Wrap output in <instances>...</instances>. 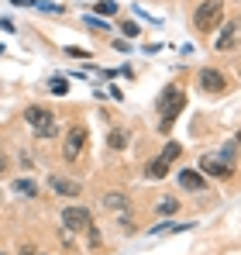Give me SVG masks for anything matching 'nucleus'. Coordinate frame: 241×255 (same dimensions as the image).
Instances as JSON below:
<instances>
[{"instance_id": "f257e3e1", "label": "nucleus", "mask_w": 241, "mask_h": 255, "mask_svg": "<svg viewBox=\"0 0 241 255\" xmlns=\"http://www.w3.org/2000/svg\"><path fill=\"white\" fill-rule=\"evenodd\" d=\"M155 107L162 111V131H169L172 121L179 118V111L186 107V93H183L179 86H165L159 93V100H155Z\"/></svg>"}, {"instance_id": "f03ea898", "label": "nucleus", "mask_w": 241, "mask_h": 255, "mask_svg": "<svg viewBox=\"0 0 241 255\" xmlns=\"http://www.w3.org/2000/svg\"><path fill=\"white\" fill-rule=\"evenodd\" d=\"M221 17H224V0H207V3L197 7V14H193V28L203 31V35H210L221 24Z\"/></svg>"}, {"instance_id": "7ed1b4c3", "label": "nucleus", "mask_w": 241, "mask_h": 255, "mask_svg": "<svg viewBox=\"0 0 241 255\" xmlns=\"http://www.w3.org/2000/svg\"><path fill=\"white\" fill-rule=\"evenodd\" d=\"M24 121L35 128L38 138H55V114L45 111V107H28L24 111Z\"/></svg>"}, {"instance_id": "20e7f679", "label": "nucleus", "mask_w": 241, "mask_h": 255, "mask_svg": "<svg viewBox=\"0 0 241 255\" xmlns=\"http://www.w3.org/2000/svg\"><path fill=\"white\" fill-rule=\"evenodd\" d=\"M179 152H183V145H179V141H169V145L162 148L159 159H152V162H148V176H152V179H162V176L169 172V162H172V159H179Z\"/></svg>"}, {"instance_id": "39448f33", "label": "nucleus", "mask_w": 241, "mask_h": 255, "mask_svg": "<svg viewBox=\"0 0 241 255\" xmlns=\"http://www.w3.org/2000/svg\"><path fill=\"white\" fill-rule=\"evenodd\" d=\"M62 224L76 235V231H90L93 221H90V211H86V207H66V211H62Z\"/></svg>"}, {"instance_id": "423d86ee", "label": "nucleus", "mask_w": 241, "mask_h": 255, "mask_svg": "<svg viewBox=\"0 0 241 255\" xmlns=\"http://www.w3.org/2000/svg\"><path fill=\"white\" fill-rule=\"evenodd\" d=\"M83 145H86V128H69V134H66V145H62V155L73 162V159H80L83 155Z\"/></svg>"}, {"instance_id": "0eeeda50", "label": "nucleus", "mask_w": 241, "mask_h": 255, "mask_svg": "<svg viewBox=\"0 0 241 255\" xmlns=\"http://www.w3.org/2000/svg\"><path fill=\"white\" fill-rule=\"evenodd\" d=\"M200 169L207 172V176H221V179H228L231 172H235V166H228L224 159H217V155H203L200 159Z\"/></svg>"}, {"instance_id": "6e6552de", "label": "nucleus", "mask_w": 241, "mask_h": 255, "mask_svg": "<svg viewBox=\"0 0 241 255\" xmlns=\"http://www.w3.org/2000/svg\"><path fill=\"white\" fill-rule=\"evenodd\" d=\"M200 86L207 93H224L228 80H224V73H217V69H200Z\"/></svg>"}, {"instance_id": "1a4fd4ad", "label": "nucleus", "mask_w": 241, "mask_h": 255, "mask_svg": "<svg viewBox=\"0 0 241 255\" xmlns=\"http://www.w3.org/2000/svg\"><path fill=\"white\" fill-rule=\"evenodd\" d=\"M48 190L59 197H80V183H73L66 176H48Z\"/></svg>"}, {"instance_id": "9d476101", "label": "nucleus", "mask_w": 241, "mask_h": 255, "mask_svg": "<svg viewBox=\"0 0 241 255\" xmlns=\"http://www.w3.org/2000/svg\"><path fill=\"white\" fill-rule=\"evenodd\" d=\"M179 186L190 190V193H203V190H207V179H203L197 169H183L179 172Z\"/></svg>"}, {"instance_id": "9b49d317", "label": "nucleus", "mask_w": 241, "mask_h": 255, "mask_svg": "<svg viewBox=\"0 0 241 255\" xmlns=\"http://www.w3.org/2000/svg\"><path fill=\"white\" fill-rule=\"evenodd\" d=\"M235 42H238V21H235V24H224V31H221V38H217V48L228 52V48H235Z\"/></svg>"}, {"instance_id": "f8f14e48", "label": "nucleus", "mask_w": 241, "mask_h": 255, "mask_svg": "<svg viewBox=\"0 0 241 255\" xmlns=\"http://www.w3.org/2000/svg\"><path fill=\"white\" fill-rule=\"evenodd\" d=\"M104 207H107V211H131V207H127V193H118V190L107 193V197H104Z\"/></svg>"}, {"instance_id": "ddd939ff", "label": "nucleus", "mask_w": 241, "mask_h": 255, "mask_svg": "<svg viewBox=\"0 0 241 255\" xmlns=\"http://www.w3.org/2000/svg\"><path fill=\"white\" fill-rule=\"evenodd\" d=\"M10 190L21 193V197H38V183H31V179H14Z\"/></svg>"}, {"instance_id": "4468645a", "label": "nucleus", "mask_w": 241, "mask_h": 255, "mask_svg": "<svg viewBox=\"0 0 241 255\" xmlns=\"http://www.w3.org/2000/svg\"><path fill=\"white\" fill-rule=\"evenodd\" d=\"M93 10H97L100 17H111V14H118V3H114V0H100Z\"/></svg>"}, {"instance_id": "2eb2a0df", "label": "nucleus", "mask_w": 241, "mask_h": 255, "mask_svg": "<svg viewBox=\"0 0 241 255\" xmlns=\"http://www.w3.org/2000/svg\"><path fill=\"white\" fill-rule=\"evenodd\" d=\"M107 141H111V148H124V145H127V134H124V131H120V128H114V131H111V138H107Z\"/></svg>"}, {"instance_id": "dca6fc26", "label": "nucleus", "mask_w": 241, "mask_h": 255, "mask_svg": "<svg viewBox=\"0 0 241 255\" xmlns=\"http://www.w3.org/2000/svg\"><path fill=\"white\" fill-rule=\"evenodd\" d=\"M52 93H55V97H66V93H69V83H66V80H62V76H55V80H52Z\"/></svg>"}, {"instance_id": "f3484780", "label": "nucleus", "mask_w": 241, "mask_h": 255, "mask_svg": "<svg viewBox=\"0 0 241 255\" xmlns=\"http://www.w3.org/2000/svg\"><path fill=\"white\" fill-rule=\"evenodd\" d=\"M176 207H179V200H176V197H165V200L159 204V214H172Z\"/></svg>"}, {"instance_id": "a211bd4d", "label": "nucleus", "mask_w": 241, "mask_h": 255, "mask_svg": "<svg viewBox=\"0 0 241 255\" xmlns=\"http://www.w3.org/2000/svg\"><path fill=\"white\" fill-rule=\"evenodd\" d=\"M86 28H90V31H107V21H104V17H100V21H97V17H86Z\"/></svg>"}, {"instance_id": "6ab92c4d", "label": "nucleus", "mask_w": 241, "mask_h": 255, "mask_svg": "<svg viewBox=\"0 0 241 255\" xmlns=\"http://www.w3.org/2000/svg\"><path fill=\"white\" fill-rule=\"evenodd\" d=\"M120 31H124L127 38H138V31H141V28H138L134 21H124V24H120Z\"/></svg>"}, {"instance_id": "aec40b11", "label": "nucleus", "mask_w": 241, "mask_h": 255, "mask_svg": "<svg viewBox=\"0 0 241 255\" xmlns=\"http://www.w3.org/2000/svg\"><path fill=\"white\" fill-rule=\"evenodd\" d=\"M221 159H224V162H228V166H235V141H231V145H228V148H224V155H221Z\"/></svg>"}, {"instance_id": "412c9836", "label": "nucleus", "mask_w": 241, "mask_h": 255, "mask_svg": "<svg viewBox=\"0 0 241 255\" xmlns=\"http://www.w3.org/2000/svg\"><path fill=\"white\" fill-rule=\"evenodd\" d=\"M90 245H93V249H100V231H97L93 224H90Z\"/></svg>"}, {"instance_id": "4be33fe9", "label": "nucleus", "mask_w": 241, "mask_h": 255, "mask_svg": "<svg viewBox=\"0 0 241 255\" xmlns=\"http://www.w3.org/2000/svg\"><path fill=\"white\" fill-rule=\"evenodd\" d=\"M66 55H73V59H86L90 52H83V48H66Z\"/></svg>"}, {"instance_id": "5701e85b", "label": "nucleus", "mask_w": 241, "mask_h": 255, "mask_svg": "<svg viewBox=\"0 0 241 255\" xmlns=\"http://www.w3.org/2000/svg\"><path fill=\"white\" fill-rule=\"evenodd\" d=\"M10 3H17V7H35V0H10Z\"/></svg>"}, {"instance_id": "b1692460", "label": "nucleus", "mask_w": 241, "mask_h": 255, "mask_svg": "<svg viewBox=\"0 0 241 255\" xmlns=\"http://www.w3.org/2000/svg\"><path fill=\"white\" fill-rule=\"evenodd\" d=\"M21 255H35V245H24V249H21Z\"/></svg>"}, {"instance_id": "393cba45", "label": "nucleus", "mask_w": 241, "mask_h": 255, "mask_svg": "<svg viewBox=\"0 0 241 255\" xmlns=\"http://www.w3.org/2000/svg\"><path fill=\"white\" fill-rule=\"evenodd\" d=\"M7 169V155H3V152H0V172Z\"/></svg>"}, {"instance_id": "a878e982", "label": "nucleus", "mask_w": 241, "mask_h": 255, "mask_svg": "<svg viewBox=\"0 0 241 255\" xmlns=\"http://www.w3.org/2000/svg\"><path fill=\"white\" fill-rule=\"evenodd\" d=\"M238 141H241V131H238Z\"/></svg>"}]
</instances>
